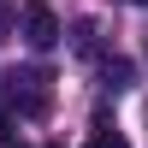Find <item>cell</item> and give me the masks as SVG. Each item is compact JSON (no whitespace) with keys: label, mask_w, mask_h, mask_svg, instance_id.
I'll return each instance as SVG.
<instances>
[{"label":"cell","mask_w":148,"mask_h":148,"mask_svg":"<svg viewBox=\"0 0 148 148\" xmlns=\"http://www.w3.org/2000/svg\"><path fill=\"white\" fill-rule=\"evenodd\" d=\"M6 130H12V119H6V107H0V148H6Z\"/></svg>","instance_id":"5b68a950"},{"label":"cell","mask_w":148,"mask_h":148,"mask_svg":"<svg viewBox=\"0 0 148 148\" xmlns=\"http://www.w3.org/2000/svg\"><path fill=\"white\" fill-rule=\"evenodd\" d=\"M12 24H18V12H6V6H0V42H6V30H12Z\"/></svg>","instance_id":"277c9868"},{"label":"cell","mask_w":148,"mask_h":148,"mask_svg":"<svg viewBox=\"0 0 148 148\" xmlns=\"http://www.w3.org/2000/svg\"><path fill=\"white\" fill-rule=\"evenodd\" d=\"M130 6H148V0H130Z\"/></svg>","instance_id":"8992f818"},{"label":"cell","mask_w":148,"mask_h":148,"mask_svg":"<svg viewBox=\"0 0 148 148\" xmlns=\"http://www.w3.org/2000/svg\"><path fill=\"white\" fill-rule=\"evenodd\" d=\"M24 42L30 47H53L59 42V18H53V6H42V0H36V6H24Z\"/></svg>","instance_id":"7a4b0ae2"},{"label":"cell","mask_w":148,"mask_h":148,"mask_svg":"<svg viewBox=\"0 0 148 148\" xmlns=\"http://www.w3.org/2000/svg\"><path fill=\"white\" fill-rule=\"evenodd\" d=\"M83 148H130V142H125V136H119V130H95V136H89V142H83Z\"/></svg>","instance_id":"3957f363"},{"label":"cell","mask_w":148,"mask_h":148,"mask_svg":"<svg viewBox=\"0 0 148 148\" xmlns=\"http://www.w3.org/2000/svg\"><path fill=\"white\" fill-rule=\"evenodd\" d=\"M0 83H6V101H18L30 119H36V113H47V101H53V89H47L53 77H47V71H6Z\"/></svg>","instance_id":"6da1fadb"}]
</instances>
